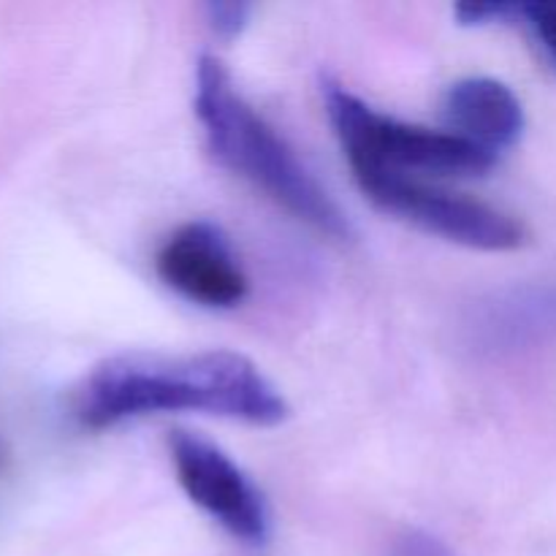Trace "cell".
I'll use <instances>...</instances> for the list:
<instances>
[{
	"mask_svg": "<svg viewBox=\"0 0 556 556\" xmlns=\"http://www.w3.org/2000/svg\"><path fill=\"white\" fill-rule=\"evenodd\" d=\"M74 418L90 432L157 413H210L253 427L288 418L286 396L233 351L123 353L92 367L74 391Z\"/></svg>",
	"mask_w": 556,
	"mask_h": 556,
	"instance_id": "6da1fadb",
	"label": "cell"
},
{
	"mask_svg": "<svg viewBox=\"0 0 556 556\" xmlns=\"http://www.w3.org/2000/svg\"><path fill=\"white\" fill-rule=\"evenodd\" d=\"M195 117L217 163L248 179L277 206L334 239L351 237L345 212L280 134L244 101L226 65L204 54L195 68Z\"/></svg>",
	"mask_w": 556,
	"mask_h": 556,
	"instance_id": "7a4b0ae2",
	"label": "cell"
},
{
	"mask_svg": "<svg viewBox=\"0 0 556 556\" xmlns=\"http://www.w3.org/2000/svg\"><path fill=\"white\" fill-rule=\"evenodd\" d=\"M320 98L356 179L372 174L405 177L410 172L486 174L497 163L454 130L445 134L378 112L331 76L320 79Z\"/></svg>",
	"mask_w": 556,
	"mask_h": 556,
	"instance_id": "3957f363",
	"label": "cell"
},
{
	"mask_svg": "<svg viewBox=\"0 0 556 556\" xmlns=\"http://www.w3.org/2000/svg\"><path fill=\"white\" fill-rule=\"evenodd\" d=\"M356 182L375 206L413 223L421 231L443 237L445 242L486 250V253H505L527 242L525 226L516 217L483 201L429 188L418 179L396 177V174H372Z\"/></svg>",
	"mask_w": 556,
	"mask_h": 556,
	"instance_id": "277c9868",
	"label": "cell"
},
{
	"mask_svg": "<svg viewBox=\"0 0 556 556\" xmlns=\"http://www.w3.org/2000/svg\"><path fill=\"white\" fill-rule=\"evenodd\" d=\"M174 470L190 503L248 546L269 541V508L248 472L210 440L177 429L168 438Z\"/></svg>",
	"mask_w": 556,
	"mask_h": 556,
	"instance_id": "5b68a950",
	"label": "cell"
},
{
	"mask_svg": "<svg viewBox=\"0 0 556 556\" xmlns=\"http://www.w3.org/2000/svg\"><path fill=\"white\" fill-rule=\"evenodd\" d=\"M155 269L174 293L201 307L228 309L248 296V277L226 233L206 220L179 226L157 250Z\"/></svg>",
	"mask_w": 556,
	"mask_h": 556,
	"instance_id": "8992f818",
	"label": "cell"
},
{
	"mask_svg": "<svg viewBox=\"0 0 556 556\" xmlns=\"http://www.w3.org/2000/svg\"><path fill=\"white\" fill-rule=\"evenodd\" d=\"M443 114L456 136L472 141L489 155L510 150L525 134V106L505 81L467 76L445 90Z\"/></svg>",
	"mask_w": 556,
	"mask_h": 556,
	"instance_id": "52a82bcc",
	"label": "cell"
},
{
	"mask_svg": "<svg viewBox=\"0 0 556 556\" xmlns=\"http://www.w3.org/2000/svg\"><path fill=\"white\" fill-rule=\"evenodd\" d=\"M556 320V291H530L514 293L508 299H500L486 309L478 331H483L489 342H516V337H525L527 331L546 329Z\"/></svg>",
	"mask_w": 556,
	"mask_h": 556,
	"instance_id": "ba28073f",
	"label": "cell"
},
{
	"mask_svg": "<svg viewBox=\"0 0 556 556\" xmlns=\"http://www.w3.org/2000/svg\"><path fill=\"white\" fill-rule=\"evenodd\" d=\"M519 16L535 36L538 47L543 49L548 63L556 71V0L546 3H519Z\"/></svg>",
	"mask_w": 556,
	"mask_h": 556,
	"instance_id": "9c48e42d",
	"label": "cell"
},
{
	"mask_svg": "<svg viewBox=\"0 0 556 556\" xmlns=\"http://www.w3.org/2000/svg\"><path fill=\"white\" fill-rule=\"evenodd\" d=\"M459 25H492V22H508L519 16V3L505 0H483V3H459L454 9Z\"/></svg>",
	"mask_w": 556,
	"mask_h": 556,
	"instance_id": "30bf717a",
	"label": "cell"
},
{
	"mask_svg": "<svg viewBox=\"0 0 556 556\" xmlns=\"http://www.w3.org/2000/svg\"><path fill=\"white\" fill-rule=\"evenodd\" d=\"M250 5L244 3H210L206 5V22L220 38H237L250 20Z\"/></svg>",
	"mask_w": 556,
	"mask_h": 556,
	"instance_id": "8fae6325",
	"label": "cell"
}]
</instances>
